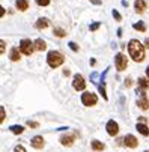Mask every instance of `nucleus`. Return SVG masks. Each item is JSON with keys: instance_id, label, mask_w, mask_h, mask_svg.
I'll return each instance as SVG.
<instances>
[{"instance_id": "nucleus-1", "label": "nucleus", "mask_w": 149, "mask_h": 152, "mask_svg": "<svg viewBox=\"0 0 149 152\" xmlns=\"http://www.w3.org/2000/svg\"><path fill=\"white\" fill-rule=\"evenodd\" d=\"M128 53L134 62H143L145 60V47L140 41L131 39L128 42Z\"/></svg>"}, {"instance_id": "nucleus-2", "label": "nucleus", "mask_w": 149, "mask_h": 152, "mask_svg": "<svg viewBox=\"0 0 149 152\" xmlns=\"http://www.w3.org/2000/svg\"><path fill=\"white\" fill-rule=\"evenodd\" d=\"M63 54L62 53H59V51H48V56H47V63L50 65L51 68H57V66H60V65L63 63Z\"/></svg>"}, {"instance_id": "nucleus-3", "label": "nucleus", "mask_w": 149, "mask_h": 152, "mask_svg": "<svg viewBox=\"0 0 149 152\" xmlns=\"http://www.w3.org/2000/svg\"><path fill=\"white\" fill-rule=\"evenodd\" d=\"M33 42L30 39H21L20 42V53H23L24 56H30L33 53Z\"/></svg>"}, {"instance_id": "nucleus-4", "label": "nucleus", "mask_w": 149, "mask_h": 152, "mask_svg": "<svg viewBox=\"0 0 149 152\" xmlns=\"http://www.w3.org/2000/svg\"><path fill=\"white\" fill-rule=\"evenodd\" d=\"M96 101H98V96L95 94H92V92H84L81 95V102L86 107H93L96 104Z\"/></svg>"}, {"instance_id": "nucleus-5", "label": "nucleus", "mask_w": 149, "mask_h": 152, "mask_svg": "<svg viewBox=\"0 0 149 152\" xmlns=\"http://www.w3.org/2000/svg\"><path fill=\"white\" fill-rule=\"evenodd\" d=\"M115 65H116V69H118V71H123V69H126V65H128V59H126L125 54L118 53L116 57H115Z\"/></svg>"}, {"instance_id": "nucleus-6", "label": "nucleus", "mask_w": 149, "mask_h": 152, "mask_svg": "<svg viewBox=\"0 0 149 152\" xmlns=\"http://www.w3.org/2000/svg\"><path fill=\"white\" fill-rule=\"evenodd\" d=\"M72 88H74L75 91H84V88H86V81H84V77H83L81 74H75V75H74Z\"/></svg>"}, {"instance_id": "nucleus-7", "label": "nucleus", "mask_w": 149, "mask_h": 152, "mask_svg": "<svg viewBox=\"0 0 149 152\" xmlns=\"http://www.w3.org/2000/svg\"><path fill=\"white\" fill-rule=\"evenodd\" d=\"M122 143H123L126 148H131V149H134V148L139 146V140H137L133 134H126V136L122 139Z\"/></svg>"}, {"instance_id": "nucleus-8", "label": "nucleus", "mask_w": 149, "mask_h": 152, "mask_svg": "<svg viewBox=\"0 0 149 152\" xmlns=\"http://www.w3.org/2000/svg\"><path fill=\"white\" fill-rule=\"evenodd\" d=\"M105 129H107V134H109V136H118V133H119V125H118V122H115V121L112 119V121L107 122V125H105Z\"/></svg>"}, {"instance_id": "nucleus-9", "label": "nucleus", "mask_w": 149, "mask_h": 152, "mask_svg": "<svg viewBox=\"0 0 149 152\" xmlns=\"http://www.w3.org/2000/svg\"><path fill=\"white\" fill-rule=\"evenodd\" d=\"M30 145H32V148H35V149H42V148H44V145H45L44 137H42V136H33V137L30 139Z\"/></svg>"}, {"instance_id": "nucleus-10", "label": "nucleus", "mask_w": 149, "mask_h": 152, "mask_svg": "<svg viewBox=\"0 0 149 152\" xmlns=\"http://www.w3.org/2000/svg\"><path fill=\"white\" fill-rule=\"evenodd\" d=\"M50 26V20L48 18H45V17H41L36 23H35V27L36 29H39V30H42V29H47Z\"/></svg>"}, {"instance_id": "nucleus-11", "label": "nucleus", "mask_w": 149, "mask_h": 152, "mask_svg": "<svg viewBox=\"0 0 149 152\" xmlns=\"http://www.w3.org/2000/svg\"><path fill=\"white\" fill-rule=\"evenodd\" d=\"M74 140H75V137H74L72 134H65V136L60 137L59 142H60V145H63V146H72Z\"/></svg>"}, {"instance_id": "nucleus-12", "label": "nucleus", "mask_w": 149, "mask_h": 152, "mask_svg": "<svg viewBox=\"0 0 149 152\" xmlns=\"http://www.w3.org/2000/svg\"><path fill=\"white\" fill-rule=\"evenodd\" d=\"M137 105L142 108V110H148V108H149V101H148V98H146L145 95H140V98L137 99Z\"/></svg>"}, {"instance_id": "nucleus-13", "label": "nucleus", "mask_w": 149, "mask_h": 152, "mask_svg": "<svg viewBox=\"0 0 149 152\" xmlns=\"http://www.w3.org/2000/svg\"><path fill=\"white\" fill-rule=\"evenodd\" d=\"M136 129H137V131H139L142 136H145V137L149 136V128H148L146 124H140V122H139V124L136 125Z\"/></svg>"}, {"instance_id": "nucleus-14", "label": "nucleus", "mask_w": 149, "mask_h": 152, "mask_svg": "<svg viewBox=\"0 0 149 152\" xmlns=\"http://www.w3.org/2000/svg\"><path fill=\"white\" fill-rule=\"evenodd\" d=\"M33 48H36L38 51H44V50L47 48V42H45L44 39H36V41L33 42Z\"/></svg>"}, {"instance_id": "nucleus-15", "label": "nucleus", "mask_w": 149, "mask_h": 152, "mask_svg": "<svg viewBox=\"0 0 149 152\" xmlns=\"http://www.w3.org/2000/svg\"><path fill=\"white\" fill-rule=\"evenodd\" d=\"M20 57H21L20 50H18V48H15V47H12V48H11V51H9V59H11L12 62H18V60H20Z\"/></svg>"}, {"instance_id": "nucleus-16", "label": "nucleus", "mask_w": 149, "mask_h": 152, "mask_svg": "<svg viewBox=\"0 0 149 152\" xmlns=\"http://www.w3.org/2000/svg\"><path fill=\"white\" fill-rule=\"evenodd\" d=\"M134 8H136V12H139V14L145 12V9H146L145 0H136V2H134Z\"/></svg>"}, {"instance_id": "nucleus-17", "label": "nucleus", "mask_w": 149, "mask_h": 152, "mask_svg": "<svg viewBox=\"0 0 149 152\" xmlns=\"http://www.w3.org/2000/svg\"><path fill=\"white\" fill-rule=\"evenodd\" d=\"M91 146H92L93 151H98V152H101V151L105 149V145H104L102 142H99V140H92V142H91Z\"/></svg>"}, {"instance_id": "nucleus-18", "label": "nucleus", "mask_w": 149, "mask_h": 152, "mask_svg": "<svg viewBox=\"0 0 149 152\" xmlns=\"http://www.w3.org/2000/svg\"><path fill=\"white\" fill-rule=\"evenodd\" d=\"M9 129H11V133H12V134H17V136L24 133V126H23V125H11Z\"/></svg>"}, {"instance_id": "nucleus-19", "label": "nucleus", "mask_w": 149, "mask_h": 152, "mask_svg": "<svg viewBox=\"0 0 149 152\" xmlns=\"http://www.w3.org/2000/svg\"><path fill=\"white\" fill-rule=\"evenodd\" d=\"M17 9L18 11L29 9V0H17Z\"/></svg>"}, {"instance_id": "nucleus-20", "label": "nucleus", "mask_w": 149, "mask_h": 152, "mask_svg": "<svg viewBox=\"0 0 149 152\" xmlns=\"http://www.w3.org/2000/svg\"><path fill=\"white\" fill-rule=\"evenodd\" d=\"M98 91H99V94L102 95V98H104V99H109L107 94H105V81H101V83L98 84Z\"/></svg>"}, {"instance_id": "nucleus-21", "label": "nucleus", "mask_w": 149, "mask_h": 152, "mask_svg": "<svg viewBox=\"0 0 149 152\" xmlns=\"http://www.w3.org/2000/svg\"><path fill=\"white\" fill-rule=\"evenodd\" d=\"M139 86H140L142 91H143V89H149V80L140 77V78H139Z\"/></svg>"}, {"instance_id": "nucleus-22", "label": "nucleus", "mask_w": 149, "mask_h": 152, "mask_svg": "<svg viewBox=\"0 0 149 152\" xmlns=\"http://www.w3.org/2000/svg\"><path fill=\"white\" fill-rule=\"evenodd\" d=\"M133 29H136V30H139V32H146V26H145L143 21H139V23L133 24Z\"/></svg>"}, {"instance_id": "nucleus-23", "label": "nucleus", "mask_w": 149, "mask_h": 152, "mask_svg": "<svg viewBox=\"0 0 149 152\" xmlns=\"http://www.w3.org/2000/svg\"><path fill=\"white\" fill-rule=\"evenodd\" d=\"M53 33H54V36H57V38H63V36H66V32L63 30V29H59V27H56V29L53 30Z\"/></svg>"}, {"instance_id": "nucleus-24", "label": "nucleus", "mask_w": 149, "mask_h": 152, "mask_svg": "<svg viewBox=\"0 0 149 152\" xmlns=\"http://www.w3.org/2000/svg\"><path fill=\"white\" fill-rule=\"evenodd\" d=\"M35 2H36V5H39V6H48L51 0H35Z\"/></svg>"}, {"instance_id": "nucleus-25", "label": "nucleus", "mask_w": 149, "mask_h": 152, "mask_svg": "<svg viewBox=\"0 0 149 152\" xmlns=\"http://www.w3.org/2000/svg\"><path fill=\"white\" fill-rule=\"evenodd\" d=\"M5 119H6V112H5V108L0 105V124H2Z\"/></svg>"}, {"instance_id": "nucleus-26", "label": "nucleus", "mask_w": 149, "mask_h": 152, "mask_svg": "<svg viewBox=\"0 0 149 152\" xmlns=\"http://www.w3.org/2000/svg\"><path fill=\"white\" fill-rule=\"evenodd\" d=\"M14 152H27V151H26V148H24L23 145H17V146L14 148Z\"/></svg>"}, {"instance_id": "nucleus-27", "label": "nucleus", "mask_w": 149, "mask_h": 152, "mask_svg": "<svg viewBox=\"0 0 149 152\" xmlns=\"http://www.w3.org/2000/svg\"><path fill=\"white\" fill-rule=\"evenodd\" d=\"M5 50H6V42L0 39V54H3V53H5Z\"/></svg>"}, {"instance_id": "nucleus-28", "label": "nucleus", "mask_w": 149, "mask_h": 152, "mask_svg": "<svg viewBox=\"0 0 149 152\" xmlns=\"http://www.w3.org/2000/svg\"><path fill=\"white\" fill-rule=\"evenodd\" d=\"M112 14H113V18H115L116 21H121V20H122V17H121V14H119V12H118L116 9H113V12H112Z\"/></svg>"}, {"instance_id": "nucleus-29", "label": "nucleus", "mask_w": 149, "mask_h": 152, "mask_svg": "<svg viewBox=\"0 0 149 152\" xmlns=\"http://www.w3.org/2000/svg\"><path fill=\"white\" fill-rule=\"evenodd\" d=\"M99 26H101L99 23H93V24H91V27H89V29H91L92 32H95V30H98V29H99Z\"/></svg>"}, {"instance_id": "nucleus-30", "label": "nucleus", "mask_w": 149, "mask_h": 152, "mask_svg": "<svg viewBox=\"0 0 149 152\" xmlns=\"http://www.w3.org/2000/svg\"><path fill=\"white\" fill-rule=\"evenodd\" d=\"M27 125H29L30 128H38V126H39V124H38V122H35V121H29V122H27Z\"/></svg>"}, {"instance_id": "nucleus-31", "label": "nucleus", "mask_w": 149, "mask_h": 152, "mask_svg": "<svg viewBox=\"0 0 149 152\" xmlns=\"http://www.w3.org/2000/svg\"><path fill=\"white\" fill-rule=\"evenodd\" d=\"M68 45H69V48H71V50H74V51H78V45L75 44V42H69Z\"/></svg>"}, {"instance_id": "nucleus-32", "label": "nucleus", "mask_w": 149, "mask_h": 152, "mask_svg": "<svg viewBox=\"0 0 149 152\" xmlns=\"http://www.w3.org/2000/svg\"><path fill=\"white\" fill-rule=\"evenodd\" d=\"M131 84H133V80H131V77H128V78L125 80V86H126V88H130Z\"/></svg>"}, {"instance_id": "nucleus-33", "label": "nucleus", "mask_w": 149, "mask_h": 152, "mask_svg": "<svg viewBox=\"0 0 149 152\" xmlns=\"http://www.w3.org/2000/svg\"><path fill=\"white\" fill-rule=\"evenodd\" d=\"M5 12H6V11H5V8H3L2 5H0V18H2V17L5 15Z\"/></svg>"}, {"instance_id": "nucleus-34", "label": "nucleus", "mask_w": 149, "mask_h": 152, "mask_svg": "<svg viewBox=\"0 0 149 152\" xmlns=\"http://www.w3.org/2000/svg\"><path fill=\"white\" fill-rule=\"evenodd\" d=\"M96 77H98V75H96L95 72H92V74H91V80H92L93 83H95V78H96Z\"/></svg>"}, {"instance_id": "nucleus-35", "label": "nucleus", "mask_w": 149, "mask_h": 152, "mask_svg": "<svg viewBox=\"0 0 149 152\" xmlns=\"http://www.w3.org/2000/svg\"><path fill=\"white\" fill-rule=\"evenodd\" d=\"M143 47H145V48H149V38L145 41V45H143Z\"/></svg>"}, {"instance_id": "nucleus-36", "label": "nucleus", "mask_w": 149, "mask_h": 152, "mask_svg": "<svg viewBox=\"0 0 149 152\" xmlns=\"http://www.w3.org/2000/svg\"><path fill=\"white\" fill-rule=\"evenodd\" d=\"M92 3H95V5H99V3H101V0H92Z\"/></svg>"}, {"instance_id": "nucleus-37", "label": "nucleus", "mask_w": 149, "mask_h": 152, "mask_svg": "<svg viewBox=\"0 0 149 152\" xmlns=\"http://www.w3.org/2000/svg\"><path fill=\"white\" fill-rule=\"evenodd\" d=\"M118 36H119V38L122 36V29H118Z\"/></svg>"}, {"instance_id": "nucleus-38", "label": "nucleus", "mask_w": 149, "mask_h": 152, "mask_svg": "<svg viewBox=\"0 0 149 152\" xmlns=\"http://www.w3.org/2000/svg\"><path fill=\"white\" fill-rule=\"evenodd\" d=\"M146 75H148V78H149V65H148V68H146Z\"/></svg>"}, {"instance_id": "nucleus-39", "label": "nucleus", "mask_w": 149, "mask_h": 152, "mask_svg": "<svg viewBox=\"0 0 149 152\" xmlns=\"http://www.w3.org/2000/svg\"><path fill=\"white\" fill-rule=\"evenodd\" d=\"M145 152H149V151H145Z\"/></svg>"}]
</instances>
